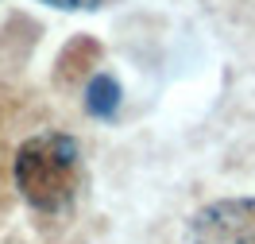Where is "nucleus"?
I'll return each instance as SVG.
<instances>
[{
	"mask_svg": "<svg viewBox=\"0 0 255 244\" xmlns=\"http://www.w3.org/2000/svg\"><path fill=\"white\" fill-rule=\"evenodd\" d=\"M186 244H255V198L213 202L190 221Z\"/></svg>",
	"mask_w": 255,
	"mask_h": 244,
	"instance_id": "nucleus-2",
	"label": "nucleus"
},
{
	"mask_svg": "<svg viewBox=\"0 0 255 244\" xmlns=\"http://www.w3.org/2000/svg\"><path fill=\"white\" fill-rule=\"evenodd\" d=\"M16 190L39 213H66L81 194L85 155L66 132H39L16 151Z\"/></svg>",
	"mask_w": 255,
	"mask_h": 244,
	"instance_id": "nucleus-1",
	"label": "nucleus"
},
{
	"mask_svg": "<svg viewBox=\"0 0 255 244\" xmlns=\"http://www.w3.org/2000/svg\"><path fill=\"white\" fill-rule=\"evenodd\" d=\"M39 4H50V8H62V12H78V8H97L101 0H39Z\"/></svg>",
	"mask_w": 255,
	"mask_h": 244,
	"instance_id": "nucleus-4",
	"label": "nucleus"
},
{
	"mask_svg": "<svg viewBox=\"0 0 255 244\" xmlns=\"http://www.w3.org/2000/svg\"><path fill=\"white\" fill-rule=\"evenodd\" d=\"M85 109L101 120H109L116 109H120V85L112 81V74H97L85 89Z\"/></svg>",
	"mask_w": 255,
	"mask_h": 244,
	"instance_id": "nucleus-3",
	"label": "nucleus"
}]
</instances>
